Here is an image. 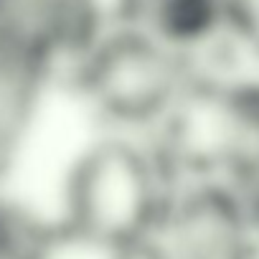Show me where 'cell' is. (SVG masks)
I'll use <instances>...</instances> for the list:
<instances>
[{
	"instance_id": "cell-1",
	"label": "cell",
	"mask_w": 259,
	"mask_h": 259,
	"mask_svg": "<svg viewBox=\"0 0 259 259\" xmlns=\"http://www.w3.org/2000/svg\"><path fill=\"white\" fill-rule=\"evenodd\" d=\"M56 140L31 186L71 254L102 256L155 239L173 188L188 170L170 140H143L71 122Z\"/></svg>"
},
{
	"instance_id": "cell-2",
	"label": "cell",
	"mask_w": 259,
	"mask_h": 259,
	"mask_svg": "<svg viewBox=\"0 0 259 259\" xmlns=\"http://www.w3.org/2000/svg\"><path fill=\"white\" fill-rule=\"evenodd\" d=\"M203 74L140 28L114 21L64 74L61 99L71 124L104 133L176 140L203 87Z\"/></svg>"
},
{
	"instance_id": "cell-3",
	"label": "cell",
	"mask_w": 259,
	"mask_h": 259,
	"mask_svg": "<svg viewBox=\"0 0 259 259\" xmlns=\"http://www.w3.org/2000/svg\"><path fill=\"white\" fill-rule=\"evenodd\" d=\"M64 119L61 81L0 41V188L31 183Z\"/></svg>"
},
{
	"instance_id": "cell-4",
	"label": "cell",
	"mask_w": 259,
	"mask_h": 259,
	"mask_svg": "<svg viewBox=\"0 0 259 259\" xmlns=\"http://www.w3.org/2000/svg\"><path fill=\"white\" fill-rule=\"evenodd\" d=\"M114 21V0H0V41L59 81Z\"/></svg>"
},
{
	"instance_id": "cell-5",
	"label": "cell",
	"mask_w": 259,
	"mask_h": 259,
	"mask_svg": "<svg viewBox=\"0 0 259 259\" xmlns=\"http://www.w3.org/2000/svg\"><path fill=\"white\" fill-rule=\"evenodd\" d=\"M246 0H114V18L140 28L203 76L246 21Z\"/></svg>"
},
{
	"instance_id": "cell-6",
	"label": "cell",
	"mask_w": 259,
	"mask_h": 259,
	"mask_svg": "<svg viewBox=\"0 0 259 259\" xmlns=\"http://www.w3.org/2000/svg\"><path fill=\"white\" fill-rule=\"evenodd\" d=\"M0 259H74L31 183L0 188Z\"/></svg>"
},
{
	"instance_id": "cell-7",
	"label": "cell",
	"mask_w": 259,
	"mask_h": 259,
	"mask_svg": "<svg viewBox=\"0 0 259 259\" xmlns=\"http://www.w3.org/2000/svg\"><path fill=\"white\" fill-rule=\"evenodd\" d=\"M74 259H168V256L155 244V239H150V241L127 246V249H117V251H109V254H102V256H76L74 254Z\"/></svg>"
}]
</instances>
